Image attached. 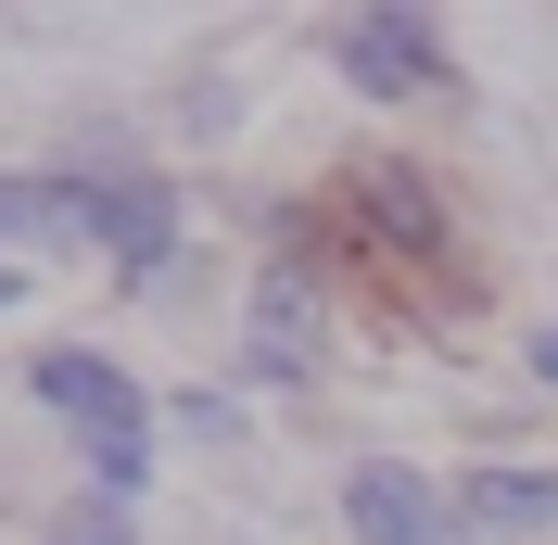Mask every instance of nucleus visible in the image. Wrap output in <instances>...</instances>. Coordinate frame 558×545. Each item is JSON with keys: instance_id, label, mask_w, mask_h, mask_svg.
<instances>
[{"instance_id": "8", "label": "nucleus", "mask_w": 558, "mask_h": 545, "mask_svg": "<svg viewBox=\"0 0 558 545\" xmlns=\"http://www.w3.org/2000/svg\"><path fill=\"white\" fill-rule=\"evenodd\" d=\"M64 545H128V508H114V495H89V508L64 520Z\"/></svg>"}, {"instance_id": "9", "label": "nucleus", "mask_w": 558, "mask_h": 545, "mask_svg": "<svg viewBox=\"0 0 558 545\" xmlns=\"http://www.w3.org/2000/svg\"><path fill=\"white\" fill-rule=\"evenodd\" d=\"M533 368H546V380H558V330H546V342H533Z\"/></svg>"}, {"instance_id": "10", "label": "nucleus", "mask_w": 558, "mask_h": 545, "mask_svg": "<svg viewBox=\"0 0 558 545\" xmlns=\"http://www.w3.org/2000/svg\"><path fill=\"white\" fill-rule=\"evenodd\" d=\"M0 305H13V267H0Z\"/></svg>"}, {"instance_id": "1", "label": "nucleus", "mask_w": 558, "mask_h": 545, "mask_svg": "<svg viewBox=\"0 0 558 545\" xmlns=\"http://www.w3.org/2000/svg\"><path fill=\"white\" fill-rule=\"evenodd\" d=\"M330 51H343V76H355V89H381V102H407V89H445V38L418 26L407 0H381V13H355V26L330 38Z\"/></svg>"}, {"instance_id": "4", "label": "nucleus", "mask_w": 558, "mask_h": 545, "mask_svg": "<svg viewBox=\"0 0 558 545\" xmlns=\"http://www.w3.org/2000/svg\"><path fill=\"white\" fill-rule=\"evenodd\" d=\"M0 241H38V254L102 241V191H76V178H0Z\"/></svg>"}, {"instance_id": "5", "label": "nucleus", "mask_w": 558, "mask_h": 545, "mask_svg": "<svg viewBox=\"0 0 558 545\" xmlns=\"http://www.w3.org/2000/svg\"><path fill=\"white\" fill-rule=\"evenodd\" d=\"M546 508H558V470H470V520H495V533H533Z\"/></svg>"}, {"instance_id": "2", "label": "nucleus", "mask_w": 558, "mask_h": 545, "mask_svg": "<svg viewBox=\"0 0 558 545\" xmlns=\"http://www.w3.org/2000/svg\"><path fill=\"white\" fill-rule=\"evenodd\" d=\"M26 380H38V407H64L89 444H140V380L114 368V355H89V342H51Z\"/></svg>"}, {"instance_id": "6", "label": "nucleus", "mask_w": 558, "mask_h": 545, "mask_svg": "<svg viewBox=\"0 0 558 545\" xmlns=\"http://www.w3.org/2000/svg\"><path fill=\"white\" fill-rule=\"evenodd\" d=\"M102 241H114V254H166L178 204H166V191H102Z\"/></svg>"}, {"instance_id": "7", "label": "nucleus", "mask_w": 558, "mask_h": 545, "mask_svg": "<svg viewBox=\"0 0 558 545\" xmlns=\"http://www.w3.org/2000/svg\"><path fill=\"white\" fill-rule=\"evenodd\" d=\"M267 342H279V355H292V342H305V279H292V267L267 279Z\"/></svg>"}, {"instance_id": "3", "label": "nucleus", "mask_w": 558, "mask_h": 545, "mask_svg": "<svg viewBox=\"0 0 558 545\" xmlns=\"http://www.w3.org/2000/svg\"><path fill=\"white\" fill-rule=\"evenodd\" d=\"M343 520H355V545H457L445 495H432L407 457H368V470H343Z\"/></svg>"}]
</instances>
